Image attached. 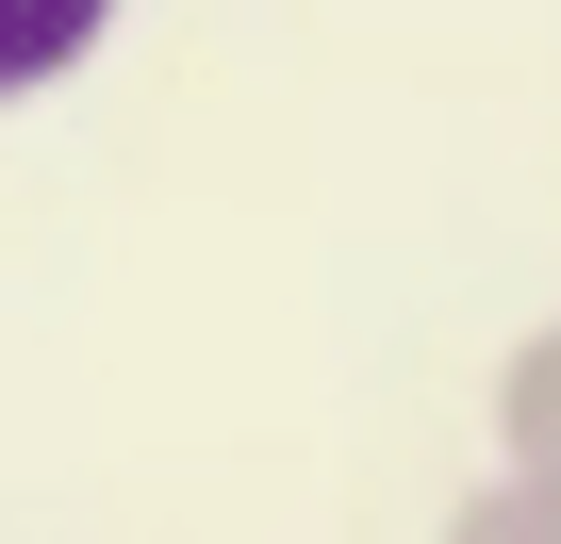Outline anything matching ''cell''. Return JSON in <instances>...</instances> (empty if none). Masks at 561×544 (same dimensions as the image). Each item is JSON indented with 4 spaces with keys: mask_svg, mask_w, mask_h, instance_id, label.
I'll return each mask as SVG.
<instances>
[{
    "mask_svg": "<svg viewBox=\"0 0 561 544\" xmlns=\"http://www.w3.org/2000/svg\"><path fill=\"white\" fill-rule=\"evenodd\" d=\"M495 478H528V495H561V314L495 363Z\"/></svg>",
    "mask_w": 561,
    "mask_h": 544,
    "instance_id": "6da1fadb",
    "label": "cell"
},
{
    "mask_svg": "<svg viewBox=\"0 0 561 544\" xmlns=\"http://www.w3.org/2000/svg\"><path fill=\"white\" fill-rule=\"evenodd\" d=\"M100 34H116V0H0V100H50Z\"/></svg>",
    "mask_w": 561,
    "mask_h": 544,
    "instance_id": "7a4b0ae2",
    "label": "cell"
},
{
    "mask_svg": "<svg viewBox=\"0 0 561 544\" xmlns=\"http://www.w3.org/2000/svg\"><path fill=\"white\" fill-rule=\"evenodd\" d=\"M446 544H561V495H528V478H479V495L446 511Z\"/></svg>",
    "mask_w": 561,
    "mask_h": 544,
    "instance_id": "3957f363",
    "label": "cell"
}]
</instances>
